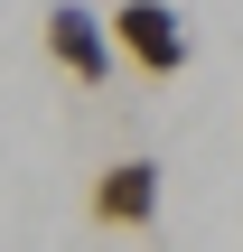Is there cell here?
Masks as SVG:
<instances>
[{
    "mask_svg": "<svg viewBox=\"0 0 243 252\" xmlns=\"http://www.w3.org/2000/svg\"><path fill=\"white\" fill-rule=\"evenodd\" d=\"M159 196H169L159 159H140V150H131V159H112V168L94 178V196H84V206H94V224H103V234H150V224H159Z\"/></svg>",
    "mask_w": 243,
    "mask_h": 252,
    "instance_id": "2",
    "label": "cell"
},
{
    "mask_svg": "<svg viewBox=\"0 0 243 252\" xmlns=\"http://www.w3.org/2000/svg\"><path fill=\"white\" fill-rule=\"evenodd\" d=\"M103 28H112V56H122V65H140L150 84H169V75L187 65V19H178L169 0H122Z\"/></svg>",
    "mask_w": 243,
    "mask_h": 252,
    "instance_id": "1",
    "label": "cell"
},
{
    "mask_svg": "<svg viewBox=\"0 0 243 252\" xmlns=\"http://www.w3.org/2000/svg\"><path fill=\"white\" fill-rule=\"evenodd\" d=\"M47 56L75 75V84H112V28H103V9H84V0H56L47 9Z\"/></svg>",
    "mask_w": 243,
    "mask_h": 252,
    "instance_id": "3",
    "label": "cell"
}]
</instances>
